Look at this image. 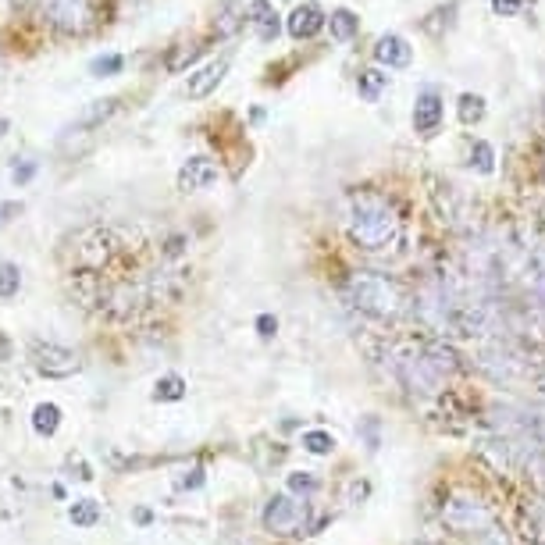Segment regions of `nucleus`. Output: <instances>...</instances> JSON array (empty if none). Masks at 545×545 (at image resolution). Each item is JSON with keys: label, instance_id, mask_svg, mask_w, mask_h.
I'll use <instances>...</instances> for the list:
<instances>
[{"label": "nucleus", "instance_id": "obj_1", "mask_svg": "<svg viewBox=\"0 0 545 545\" xmlns=\"http://www.w3.org/2000/svg\"><path fill=\"white\" fill-rule=\"evenodd\" d=\"M346 232L350 239L367 253H382L403 239V221H399L396 207L378 193L353 196L350 211H346Z\"/></svg>", "mask_w": 545, "mask_h": 545}, {"label": "nucleus", "instance_id": "obj_2", "mask_svg": "<svg viewBox=\"0 0 545 545\" xmlns=\"http://www.w3.org/2000/svg\"><path fill=\"white\" fill-rule=\"evenodd\" d=\"M346 293H350V303L375 321H396L403 318L407 310V296L399 289L392 278L378 275V271H357L346 282Z\"/></svg>", "mask_w": 545, "mask_h": 545}, {"label": "nucleus", "instance_id": "obj_3", "mask_svg": "<svg viewBox=\"0 0 545 545\" xmlns=\"http://www.w3.org/2000/svg\"><path fill=\"white\" fill-rule=\"evenodd\" d=\"M118 250H122L118 232L107 228V225L82 228L79 236L72 239V257H75V268L79 271H100Z\"/></svg>", "mask_w": 545, "mask_h": 545}, {"label": "nucleus", "instance_id": "obj_4", "mask_svg": "<svg viewBox=\"0 0 545 545\" xmlns=\"http://www.w3.org/2000/svg\"><path fill=\"white\" fill-rule=\"evenodd\" d=\"M29 360H33V367L43 378H54V382H65V378H72L82 371L79 353L61 346V342H47V339L29 342Z\"/></svg>", "mask_w": 545, "mask_h": 545}, {"label": "nucleus", "instance_id": "obj_5", "mask_svg": "<svg viewBox=\"0 0 545 545\" xmlns=\"http://www.w3.org/2000/svg\"><path fill=\"white\" fill-rule=\"evenodd\" d=\"M442 521H446V528L460 531V535H485L489 528H496V513L481 499L453 496L446 503V510H442Z\"/></svg>", "mask_w": 545, "mask_h": 545}, {"label": "nucleus", "instance_id": "obj_6", "mask_svg": "<svg viewBox=\"0 0 545 545\" xmlns=\"http://www.w3.org/2000/svg\"><path fill=\"white\" fill-rule=\"evenodd\" d=\"M40 11L57 33H68V36L90 33L93 22H97L93 0H40Z\"/></svg>", "mask_w": 545, "mask_h": 545}, {"label": "nucleus", "instance_id": "obj_7", "mask_svg": "<svg viewBox=\"0 0 545 545\" xmlns=\"http://www.w3.org/2000/svg\"><path fill=\"white\" fill-rule=\"evenodd\" d=\"M307 524V503L296 496H289V492H278V496L268 499V506H264V528L271 531V535H296V531Z\"/></svg>", "mask_w": 545, "mask_h": 545}, {"label": "nucleus", "instance_id": "obj_8", "mask_svg": "<svg viewBox=\"0 0 545 545\" xmlns=\"http://www.w3.org/2000/svg\"><path fill=\"white\" fill-rule=\"evenodd\" d=\"M396 371H399V378H403V385H407V389L424 392V396H435V392H439V385H442V375L435 371L432 360L424 357L421 350L403 353V357L396 360Z\"/></svg>", "mask_w": 545, "mask_h": 545}, {"label": "nucleus", "instance_id": "obj_9", "mask_svg": "<svg viewBox=\"0 0 545 545\" xmlns=\"http://www.w3.org/2000/svg\"><path fill=\"white\" fill-rule=\"evenodd\" d=\"M442 122H446V100L439 97V90H421L414 100V132L421 139H432L442 132Z\"/></svg>", "mask_w": 545, "mask_h": 545}, {"label": "nucleus", "instance_id": "obj_10", "mask_svg": "<svg viewBox=\"0 0 545 545\" xmlns=\"http://www.w3.org/2000/svg\"><path fill=\"white\" fill-rule=\"evenodd\" d=\"M221 168L211 161V157H189L179 168V189L182 193H200V189L218 186Z\"/></svg>", "mask_w": 545, "mask_h": 545}, {"label": "nucleus", "instance_id": "obj_11", "mask_svg": "<svg viewBox=\"0 0 545 545\" xmlns=\"http://www.w3.org/2000/svg\"><path fill=\"white\" fill-rule=\"evenodd\" d=\"M375 61L382 68H389V72H399V68H407L414 61V47L399 33H385L375 43Z\"/></svg>", "mask_w": 545, "mask_h": 545}, {"label": "nucleus", "instance_id": "obj_12", "mask_svg": "<svg viewBox=\"0 0 545 545\" xmlns=\"http://www.w3.org/2000/svg\"><path fill=\"white\" fill-rule=\"evenodd\" d=\"M225 75H228V57H218V61H211V65H204L200 72L189 75L186 97H193V100L211 97V93L221 86V79H225Z\"/></svg>", "mask_w": 545, "mask_h": 545}, {"label": "nucleus", "instance_id": "obj_13", "mask_svg": "<svg viewBox=\"0 0 545 545\" xmlns=\"http://www.w3.org/2000/svg\"><path fill=\"white\" fill-rule=\"evenodd\" d=\"M325 11L318 8V4H300V8L289 15V22H285V29H289V36L293 40H314V36L325 29Z\"/></svg>", "mask_w": 545, "mask_h": 545}, {"label": "nucleus", "instance_id": "obj_14", "mask_svg": "<svg viewBox=\"0 0 545 545\" xmlns=\"http://www.w3.org/2000/svg\"><path fill=\"white\" fill-rule=\"evenodd\" d=\"M246 22L257 29L264 43H271L278 36V11L271 8V0H250V8H246Z\"/></svg>", "mask_w": 545, "mask_h": 545}, {"label": "nucleus", "instance_id": "obj_15", "mask_svg": "<svg viewBox=\"0 0 545 545\" xmlns=\"http://www.w3.org/2000/svg\"><path fill=\"white\" fill-rule=\"evenodd\" d=\"M239 25H246V4L243 0H221L218 18H214V33L225 40V36L239 33Z\"/></svg>", "mask_w": 545, "mask_h": 545}, {"label": "nucleus", "instance_id": "obj_16", "mask_svg": "<svg viewBox=\"0 0 545 545\" xmlns=\"http://www.w3.org/2000/svg\"><path fill=\"white\" fill-rule=\"evenodd\" d=\"M421 353L428 360H432V367L439 371V375H453V371H460V353L449 346V342L442 339H432V342H424Z\"/></svg>", "mask_w": 545, "mask_h": 545}, {"label": "nucleus", "instance_id": "obj_17", "mask_svg": "<svg viewBox=\"0 0 545 545\" xmlns=\"http://www.w3.org/2000/svg\"><path fill=\"white\" fill-rule=\"evenodd\" d=\"M118 104H122V100H118V97H100V100H90V104L82 107L79 122H75V125H82V129H97V125H104L107 118H114V111H118Z\"/></svg>", "mask_w": 545, "mask_h": 545}, {"label": "nucleus", "instance_id": "obj_18", "mask_svg": "<svg viewBox=\"0 0 545 545\" xmlns=\"http://www.w3.org/2000/svg\"><path fill=\"white\" fill-rule=\"evenodd\" d=\"M385 90H389V75L378 72V68H364V72L357 75V93L367 104H378Z\"/></svg>", "mask_w": 545, "mask_h": 545}, {"label": "nucleus", "instance_id": "obj_19", "mask_svg": "<svg viewBox=\"0 0 545 545\" xmlns=\"http://www.w3.org/2000/svg\"><path fill=\"white\" fill-rule=\"evenodd\" d=\"M57 428H61V407H57V403H36L33 432L40 435V439H54Z\"/></svg>", "mask_w": 545, "mask_h": 545}, {"label": "nucleus", "instance_id": "obj_20", "mask_svg": "<svg viewBox=\"0 0 545 545\" xmlns=\"http://www.w3.org/2000/svg\"><path fill=\"white\" fill-rule=\"evenodd\" d=\"M300 446H303V453H310V456H332L339 442H335V435L325 432V428H307V432L300 435Z\"/></svg>", "mask_w": 545, "mask_h": 545}, {"label": "nucleus", "instance_id": "obj_21", "mask_svg": "<svg viewBox=\"0 0 545 545\" xmlns=\"http://www.w3.org/2000/svg\"><path fill=\"white\" fill-rule=\"evenodd\" d=\"M328 18H332V22H328V25H332V36H335V40H339V43H350L353 36L360 33V18L353 15L350 8H335Z\"/></svg>", "mask_w": 545, "mask_h": 545}, {"label": "nucleus", "instance_id": "obj_22", "mask_svg": "<svg viewBox=\"0 0 545 545\" xmlns=\"http://www.w3.org/2000/svg\"><path fill=\"white\" fill-rule=\"evenodd\" d=\"M285 485H289V496L303 499V503L321 492V478L318 474H310V471H293L289 478H285Z\"/></svg>", "mask_w": 545, "mask_h": 545}, {"label": "nucleus", "instance_id": "obj_23", "mask_svg": "<svg viewBox=\"0 0 545 545\" xmlns=\"http://www.w3.org/2000/svg\"><path fill=\"white\" fill-rule=\"evenodd\" d=\"M485 97L481 93H460V100H456V114H460V122L464 125H478L481 118H485Z\"/></svg>", "mask_w": 545, "mask_h": 545}, {"label": "nucleus", "instance_id": "obj_24", "mask_svg": "<svg viewBox=\"0 0 545 545\" xmlns=\"http://www.w3.org/2000/svg\"><path fill=\"white\" fill-rule=\"evenodd\" d=\"M68 521H72L75 528H93V524L100 521V503L97 499H75V503L68 506Z\"/></svg>", "mask_w": 545, "mask_h": 545}, {"label": "nucleus", "instance_id": "obj_25", "mask_svg": "<svg viewBox=\"0 0 545 545\" xmlns=\"http://www.w3.org/2000/svg\"><path fill=\"white\" fill-rule=\"evenodd\" d=\"M154 399H157V403H179V399H186V378H182V375L157 378Z\"/></svg>", "mask_w": 545, "mask_h": 545}, {"label": "nucleus", "instance_id": "obj_26", "mask_svg": "<svg viewBox=\"0 0 545 545\" xmlns=\"http://www.w3.org/2000/svg\"><path fill=\"white\" fill-rule=\"evenodd\" d=\"M18 289H22V271H18V264L0 261V300H15Z\"/></svg>", "mask_w": 545, "mask_h": 545}, {"label": "nucleus", "instance_id": "obj_27", "mask_svg": "<svg viewBox=\"0 0 545 545\" xmlns=\"http://www.w3.org/2000/svg\"><path fill=\"white\" fill-rule=\"evenodd\" d=\"M357 435L367 446V453H378V446H382V421H378L375 414H367L364 421L357 424Z\"/></svg>", "mask_w": 545, "mask_h": 545}, {"label": "nucleus", "instance_id": "obj_28", "mask_svg": "<svg viewBox=\"0 0 545 545\" xmlns=\"http://www.w3.org/2000/svg\"><path fill=\"white\" fill-rule=\"evenodd\" d=\"M471 164L481 171V175H492V168H496V150L489 147V143H474V150H471Z\"/></svg>", "mask_w": 545, "mask_h": 545}, {"label": "nucleus", "instance_id": "obj_29", "mask_svg": "<svg viewBox=\"0 0 545 545\" xmlns=\"http://www.w3.org/2000/svg\"><path fill=\"white\" fill-rule=\"evenodd\" d=\"M122 57L118 54H107V57H93L90 61V72L97 75V79H104V75H114V72H122Z\"/></svg>", "mask_w": 545, "mask_h": 545}, {"label": "nucleus", "instance_id": "obj_30", "mask_svg": "<svg viewBox=\"0 0 545 545\" xmlns=\"http://www.w3.org/2000/svg\"><path fill=\"white\" fill-rule=\"evenodd\" d=\"M200 50H204V47H196V43H189V47H179L175 54L168 57V68H171V72H182V68L193 65L196 57H200Z\"/></svg>", "mask_w": 545, "mask_h": 545}, {"label": "nucleus", "instance_id": "obj_31", "mask_svg": "<svg viewBox=\"0 0 545 545\" xmlns=\"http://www.w3.org/2000/svg\"><path fill=\"white\" fill-rule=\"evenodd\" d=\"M15 364V346L8 335H0V389H8V371Z\"/></svg>", "mask_w": 545, "mask_h": 545}, {"label": "nucleus", "instance_id": "obj_32", "mask_svg": "<svg viewBox=\"0 0 545 545\" xmlns=\"http://www.w3.org/2000/svg\"><path fill=\"white\" fill-rule=\"evenodd\" d=\"M33 175H36V161H29V157H25V161L11 164V182H15V186H25V182L33 179Z\"/></svg>", "mask_w": 545, "mask_h": 545}, {"label": "nucleus", "instance_id": "obj_33", "mask_svg": "<svg viewBox=\"0 0 545 545\" xmlns=\"http://www.w3.org/2000/svg\"><path fill=\"white\" fill-rule=\"evenodd\" d=\"M524 4H528V0H492V11H496V15L513 18V15H521Z\"/></svg>", "mask_w": 545, "mask_h": 545}, {"label": "nucleus", "instance_id": "obj_34", "mask_svg": "<svg viewBox=\"0 0 545 545\" xmlns=\"http://www.w3.org/2000/svg\"><path fill=\"white\" fill-rule=\"evenodd\" d=\"M528 471H531V481H535L538 489L545 492V453H538V456H531V464H528Z\"/></svg>", "mask_w": 545, "mask_h": 545}, {"label": "nucleus", "instance_id": "obj_35", "mask_svg": "<svg viewBox=\"0 0 545 545\" xmlns=\"http://www.w3.org/2000/svg\"><path fill=\"white\" fill-rule=\"evenodd\" d=\"M65 467H68V471H79V478H82V481H93V471L86 467V460H82L79 453H68Z\"/></svg>", "mask_w": 545, "mask_h": 545}, {"label": "nucleus", "instance_id": "obj_36", "mask_svg": "<svg viewBox=\"0 0 545 545\" xmlns=\"http://www.w3.org/2000/svg\"><path fill=\"white\" fill-rule=\"evenodd\" d=\"M204 485V467L193 464V471H186V478L179 481V489H200Z\"/></svg>", "mask_w": 545, "mask_h": 545}, {"label": "nucleus", "instance_id": "obj_37", "mask_svg": "<svg viewBox=\"0 0 545 545\" xmlns=\"http://www.w3.org/2000/svg\"><path fill=\"white\" fill-rule=\"evenodd\" d=\"M257 332H261V339H271V335L278 332V318H275V314H261V318H257Z\"/></svg>", "mask_w": 545, "mask_h": 545}, {"label": "nucleus", "instance_id": "obj_38", "mask_svg": "<svg viewBox=\"0 0 545 545\" xmlns=\"http://www.w3.org/2000/svg\"><path fill=\"white\" fill-rule=\"evenodd\" d=\"M15 214H22V204H18V200H11V204H0V228H8V221L15 218Z\"/></svg>", "mask_w": 545, "mask_h": 545}, {"label": "nucleus", "instance_id": "obj_39", "mask_svg": "<svg viewBox=\"0 0 545 545\" xmlns=\"http://www.w3.org/2000/svg\"><path fill=\"white\" fill-rule=\"evenodd\" d=\"M474 545H506V535H503V531H499V528H489V531H485V535L478 538V542H474Z\"/></svg>", "mask_w": 545, "mask_h": 545}, {"label": "nucleus", "instance_id": "obj_40", "mask_svg": "<svg viewBox=\"0 0 545 545\" xmlns=\"http://www.w3.org/2000/svg\"><path fill=\"white\" fill-rule=\"evenodd\" d=\"M367 492H371V485H367V481H353V485H350V503L357 506L360 499H367Z\"/></svg>", "mask_w": 545, "mask_h": 545}, {"label": "nucleus", "instance_id": "obj_41", "mask_svg": "<svg viewBox=\"0 0 545 545\" xmlns=\"http://www.w3.org/2000/svg\"><path fill=\"white\" fill-rule=\"evenodd\" d=\"M8 132H11V122H8V118H4V114H0V139L8 136Z\"/></svg>", "mask_w": 545, "mask_h": 545}, {"label": "nucleus", "instance_id": "obj_42", "mask_svg": "<svg viewBox=\"0 0 545 545\" xmlns=\"http://www.w3.org/2000/svg\"><path fill=\"white\" fill-rule=\"evenodd\" d=\"M136 521L139 524H150V510H136Z\"/></svg>", "mask_w": 545, "mask_h": 545}, {"label": "nucleus", "instance_id": "obj_43", "mask_svg": "<svg viewBox=\"0 0 545 545\" xmlns=\"http://www.w3.org/2000/svg\"><path fill=\"white\" fill-rule=\"evenodd\" d=\"M542 389H545V375H542Z\"/></svg>", "mask_w": 545, "mask_h": 545}]
</instances>
